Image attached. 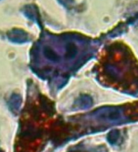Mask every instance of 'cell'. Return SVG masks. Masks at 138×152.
I'll use <instances>...</instances> for the list:
<instances>
[{
  "mask_svg": "<svg viewBox=\"0 0 138 152\" xmlns=\"http://www.w3.org/2000/svg\"><path fill=\"white\" fill-rule=\"evenodd\" d=\"M8 38L13 42H17V43H23L27 41L28 36L25 32L22 30L15 29L12 30L11 32H8Z\"/></svg>",
  "mask_w": 138,
  "mask_h": 152,
  "instance_id": "obj_1",
  "label": "cell"
},
{
  "mask_svg": "<svg viewBox=\"0 0 138 152\" xmlns=\"http://www.w3.org/2000/svg\"><path fill=\"white\" fill-rule=\"evenodd\" d=\"M43 54L49 61L57 62L59 61V56L55 51L50 46H46L43 49Z\"/></svg>",
  "mask_w": 138,
  "mask_h": 152,
  "instance_id": "obj_2",
  "label": "cell"
},
{
  "mask_svg": "<svg viewBox=\"0 0 138 152\" xmlns=\"http://www.w3.org/2000/svg\"><path fill=\"white\" fill-rule=\"evenodd\" d=\"M77 47L74 43H68L66 45V53L65 57L68 59H72L77 55Z\"/></svg>",
  "mask_w": 138,
  "mask_h": 152,
  "instance_id": "obj_3",
  "label": "cell"
},
{
  "mask_svg": "<svg viewBox=\"0 0 138 152\" xmlns=\"http://www.w3.org/2000/svg\"><path fill=\"white\" fill-rule=\"evenodd\" d=\"M21 97L18 95H13L9 101V106H10L11 109L13 111H18L20 106H21Z\"/></svg>",
  "mask_w": 138,
  "mask_h": 152,
  "instance_id": "obj_4",
  "label": "cell"
},
{
  "mask_svg": "<svg viewBox=\"0 0 138 152\" xmlns=\"http://www.w3.org/2000/svg\"><path fill=\"white\" fill-rule=\"evenodd\" d=\"M59 2L62 3V4H63L64 6H69L71 5L72 2H73V0H59Z\"/></svg>",
  "mask_w": 138,
  "mask_h": 152,
  "instance_id": "obj_5",
  "label": "cell"
},
{
  "mask_svg": "<svg viewBox=\"0 0 138 152\" xmlns=\"http://www.w3.org/2000/svg\"><path fill=\"white\" fill-rule=\"evenodd\" d=\"M0 152H3V150L1 149V148H0Z\"/></svg>",
  "mask_w": 138,
  "mask_h": 152,
  "instance_id": "obj_6",
  "label": "cell"
}]
</instances>
